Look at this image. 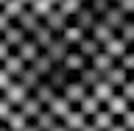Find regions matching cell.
I'll list each match as a JSON object with an SVG mask.
<instances>
[{"mask_svg": "<svg viewBox=\"0 0 134 131\" xmlns=\"http://www.w3.org/2000/svg\"><path fill=\"white\" fill-rule=\"evenodd\" d=\"M28 67H31L34 73L39 75L42 81H45V78H48V75H50V70H53V61H50V59L45 56V53H39V56L34 59V61H31V64H28Z\"/></svg>", "mask_w": 134, "mask_h": 131, "instance_id": "19", "label": "cell"}, {"mask_svg": "<svg viewBox=\"0 0 134 131\" xmlns=\"http://www.w3.org/2000/svg\"><path fill=\"white\" fill-rule=\"evenodd\" d=\"M11 112H14V109H11V103H8V100H3V98H0V126L6 123L8 117H11Z\"/></svg>", "mask_w": 134, "mask_h": 131, "instance_id": "40", "label": "cell"}, {"mask_svg": "<svg viewBox=\"0 0 134 131\" xmlns=\"http://www.w3.org/2000/svg\"><path fill=\"white\" fill-rule=\"evenodd\" d=\"M90 95H92L95 100H98V103H106V100L112 98V95H115V89H112V87H109V84L103 81V78H100V81H98V84H95V87L90 89Z\"/></svg>", "mask_w": 134, "mask_h": 131, "instance_id": "28", "label": "cell"}, {"mask_svg": "<svg viewBox=\"0 0 134 131\" xmlns=\"http://www.w3.org/2000/svg\"><path fill=\"white\" fill-rule=\"evenodd\" d=\"M28 95H31V92H28L25 87H20V84L14 81V84H11V87H8L6 92H3V95H0V98H3V100H8V103H11V109H20V106H23V100L28 98Z\"/></svg>", "mask_w": 134, "mask_h": 131, "instance_id": "3", "label": "cell"}, {"mask_svg": "<svg viewBox=\"0 0 134 131\" xmlns=\"http://www.w3.org/2000/svg\"><path fill=\"white\" fill-rule=\"evenodd\" d=\"M117 8H120L126 17H131V14H134V0H120V3H117Z\"/></svg>", "mask_w": 134, "mask_h": 131, "instance_id": "41", "label": "cell"}, {"mask_svg": "<svg viewBox=\"0 0 134 131\" xmlns=\"http://www.w3.org/2000/svg\"><path fill=\"white\" fill-rule=\"evenodd\" d=\"M39 53H42V50H39V48H36V45H34V42H31V39H25V42H23V45H20V48H17V50H14V56H17V59H20V61H23V64H25V67L31 64L34 59L39 56Z\"/></svg>", "mask_w": 134, "mask_h": 131, "instance_id": "13", "label": "cell"}, {"mask_svg": "<svg viewBox=\"0 0 134 131\" xmlns=\"http://www.w3.org/2000/svg\"><path fill=\"white\" fill-rule=\"evenodd\" d=\"M117 36H120V39L129 45V48L134 45V22H131V20H126V25L120 28V31H117Z\"/></svg>", "mask_w": 134, "mask_h": 131, "instance_id": "36", "label": "cell"}, {"mask_svg": "<svg viewBox=\"0 0 134 131\" xmlns=\"http://www.w3.org/2000/svg\"><path fill=\"white\" fill-rule=\"evenodd\" d=\"M100 50H103V53H106L109 59H115V64H117V59H123V56H126V53H129L131 48H129V45H126V42L120 39V36H115V39H109V42H106V45H103Z\"/></svg>", "mask_w": 134, "mask_h": 131, "instance_id": "11", "label": "cell"}, {"mask_svg": "<svg viewBox=\"0 0 134 131\" xmlns=\"http://www.w3.org/2000/svg\"><path fill=\"white\" fill-rule=\"evenodd\" d=\"M20 3H23V6H31V3H34V0H20Z\"/></svg>", "mask_w": 134, "mask_h": 131, "instance_id": "49", "label": "cell"}, {"mask_svg": "<svg viewBox=\"0 0 134 131\" xmlns=\"http://www.w3.org/2000/svg\"><path fill=\"white\" fill-rule=\"evenodd\" d=\"M0 39H3V42H6V45H8V50H17V48H20V45H23L25 39H28V36H25V33L20 31V28H17L14 22H11V25H8V28H6V31L0 33Z\"/></svg>", "mask_w": 134, "mask_h": 131, "instance_id": "12", "label": "cell"}, {"mask_svg": "<svg viewBox=\"0 0 134 131\" xmlns=\"http://www.w3.org/2000/svg\"><path fill=\"white\" fill-rule=\"evenodd\" d=\"M109 131H126V128H123V126H120V123H115V126H112V128H109Z\"/></svg>", "mask_w": 134, "mask_h": 131, "instance_id": "45", "label": "cell"}, {"mask_svg": "<svg viewBox=\"0 0 134 131\" xmlns=\"http://www.w3.org/2000/svg\"><path fill=\"white\" fill-rule=\"evenodd\" d=\"M28 39H31V42H34V45H36L39 50H45V48L50 45V42L56 39V33H53V31H48L45 25H39V28H36V31H34L31 36H28Z\"/></svg>", "mask_w": 134, "mask_h": 131, "instance_id": "16", "label": "cell"}, {"mask_svg": "<svg viewBox=\"0 0 134 131\" xmlns=\"http://www.w3.org/2000/svg\"><path fill=\"white\" fill-rule=\"evenodd\" d=\"M62 67H64L67 73H70V75L75 78V75L81 73V70H87V67H90V61H87L84 56H78L75 50H70V53L64 56V61H62Z\"/></svg>", "mask_w": 134, "mask_h": 131, "instance_id": "4", "label": "cell"}, {"mask_svg": "<svg viewBox=\"0 0 134 131\" xmlns=\"http://www.w3.org/2000/svg\"><path fill=\"white\" fill-rule=\"evenodd\" d=\"M103 109H106V112H109L112 117H115V120H120V117H123V115H126V112H129L131 106H129V103L123 100V95H120V92H115V95H112V98H109L106 103H103Z\"/></svg>", "mask_w": 134, "mask_h": 131, "instance_id": "9", "label": "cell"}, {"mask_svg": "<svg viewBox=\"0 0 134 131\" xmlns=\"http://www.w3.org/2000/svg\"><path fill=\"white\" fill-rule=\"evenodd\" d=\"M129 20H131V22H134V14H131V17H129Z\"/></svg>", "mask_w": 134, "mask_h": 131, "instance_id": "54", "label": "cell"}, {"mask_svg": "<svg viewBox=\"0 0 134 131\" xmlns=\"http://www.w3.org/2000/svg\"><path fill=\"white\" fill-rule=\"evenodd\" d=\"M8 25H11V20H8V17H6V14H3V11H0V33L6 31Z\"/></svg>", "mask_w": 134, "mask_h": 131, "instance_id": "44", "label": "cell"}, {"mask_svg": "<svg viewBox=\"0 0 134 131\" xmlns=\"http://www.w3.org/2000/svg\"><path fill=\"white\" fill-rule=\"evenodd\" d=\"M126 20H129V17H126L123 14V11H120V8H117V6H112V8H109V11H106V14H103V17H100V22H103V25H106V28H112V31H120V28H123V25H126Z\"/></svg>", "mask_w": 134, "mask_h": 131, "instance_id": "10", "label": "cell"}, {"mask_svg": "<svg viewBox=\"0 0 134 131\" xmlns=\"http://www.w3.org/2000/svg\"><path fill=\"white\" fill-rule=\"evenodd\" d=\"M14 25H17V28H20V31L25 33V36H31V33L36 31V28H39V25H42V20H39V17H36V14H31V11H28V8H25L23 14L17 17V22H14Z\"/></svg>", "mask_w": 134, "mask_h": 131, "instance_id": "7", "label": "cell"}, {"mask_svg": "<svg viewBox=\"0 0 134 131\" xmlns=\"http://www.w3.org/2000/svg\"><path fill=\"white\" fill-rule=\"evenodd\" d=\"M117 123L123 126L126 131H134V109H129V112H126V115L120 117V120H117Z\"/></svg>", "mask_w": 134, "mask_h": 131, "instance_id": "39", "label": "cell"}, {"mask_svg": "<svg viewBox=\"0 0 134 131\" xmlns=\"http://www.w3.org/2000/svg\"><path fill=\"white\" fill-rule=\"evenodd\" d=\"M67 22H70V20H64V17L59 14L56 8H53V11H50V14L45 17V20H42V25H45L48 31H53V33H56V36H59V33H62V31H64V28H67Z\"/></svg>", "mask_w": 134, "mask_h": 131, "instance_id": "15", "label": "cell"}, {"mask_svg": "<svg viewBox=\"0 0 134 131\" xmlns=\"http://www.w3.org/2000/svg\"><path fill=\"white\" fill-rule=\"evenodd\" d=\"M45 112H50V115H53V120H59V123H62V120H64L70 112H73V106H70V103H67L62 95H56V98L50 100L48 106H45Z\"/></svg>", "mask_w": 134, "mask_h": 131, "instance_id": "6", "label": "cell"}, {"mask_svg": "<svg viewBox=\"0 0 134 131\" xmlns=\"http://www.w3.org/2000/svg\"><path fill=\"white\" fill-rule=\"evenodd\" d=\"M87 95H90V92L84 89V87H81V84H78V81H75V78H73V81H70V84H67L64 89H62V98H64V100H67V103H70V106H73V109L78 106V103H81V100L87 98Z\"/></svg>", "mask_w": 134, "mask_h": 131, "instance_id": "2", "label": "cell"}, {"mask_svg": "<svg viewBox=\"0 0 134 131\" xmlns=\"http://www.w3.org/2000/svg\"><path fill=\"white\" fill-rule=\"evenodd\" d=\"M109 3H112V6H117V3H120V0H109Z\"/></svg>", "mask_w": 134, "mask_h": 131, "instance_id": "51", "label": "cell"}, {"mask_svg": "<svg viewBox=\"0 0 134 131\" xmlns=\"http://www.w3.org/2000/svg\"><path fill=\"white\" fill-rule=\"evenodd\" d=\"M90 123L95 126V128H98V131H109V128H112V126L117 123V120H115V117H112V115H109L106 109H100V112H98V115H95V117H90Z\"/></svg>", "mask_w": 134, "mask_h": 131, "instance_id": "29", "label": "cell"}, {"mask_svg": "<svg viewBox=\"0 0 134 131\" xmlns=\"http://www.w3.org/2000/svg\"><path fill=\"white\" fill-rule=\"evenodd\" d=\"M3 126H6L8 131H25L31 123H28V120H25V117H23V115H20V112L14 109V112H11V117H8V120H6Z\"/></svg>", "mask_w": 134, "mask_h": 131, "instance_id": "32", "label": "cell"}, {"mask_svg": "<svg viewBox=\"0 0 134 131\" xmlns=\"http://www.w3.org/2000/svg\"><path fill=\"white\" fill-rule=\"evenodd\" d=\"M87 123H90V120H87V117H84L78 109H73V112H70V115L62 120V126H64L67 131H84V126H87Z\"/></svg>", "mask_w": 134, "mask_h": 131, "instance_id": "20", "label": "cell"}, {"mask_svg": "<svg viewBox=\"0 0 134 131\" xmlns=\"http://www.w3.org/2000/svg\"><path fill=\"white\" fill-rule=\"evenodd\" d=\"M25 8H28V6H23V3H20V0H6V3H3V6H0V11H3V14H6L8 20H11V22H17V17L23 14Z\"/></svg>", "mask_w": 134, "mask_h": 131, "instance_id": "30", "label": "cell"}, {"mask_svg": "<svg viewBox=\"0 0 134 131\" xmlns=\"http://www.w3.org/2000/svg\"><path fill=\"white\" fill-rule=\"evenodd\" d=\"M31 95H34V100H36V103H39L42 109H45V106H48V103H50V100L56 98V92L50 89V87H48V84H45V81H42L39 87H36V89L31 92Z\"/></svg>", "mask_w": 134, "mask_h": 131, "instance_id": "27", "label": "cell"}, {"mask_svg": "<svg viewBox=\"0 0 134 131\" xmlns=\"http://www.w3.org/2000/svg\"><path fill=\"white\" fill-rule=\"evenodd\" d=\"M81 3H84V6H87V3H90V0H81Z\"/></svg>", "mask_w": 134, "mask_h": 131, "instance_id": "53", "label": "cell"}, {"mask_svg": "<svg viewBox=\"0 0 134 131\" xmlns=\"http://www.w3.org/2000/svg\"><path fill=\"white\" fill-rule=\"evenodd\" d=\"M17 84H20V87H25V89H28V92H34V89H36V87H39V84H42V78H39V75H36V73H34L31 67H25L23 73L17 75Z\"/></svg>", "mask_w": 134, "mask_h": 131, "instance_id": "21", "label": "cell"}, {"mask_svg": "<svg viewBox=\"0 0 134 131\" xmlns=\"http://www.w3.org/2000/svg\"><path fill=\"white\" fill-rule=\"evenodd\" d=\"M42 53H45V56H48L50 61H53V64H62V61H64V56H67V53H70V48H67L64 42H62V39H59V36H56V39L50 42L48 48L42 50Z\"/></svg>", "mask_w": 134, "mask_h": 131, "instance_id": "5", "label": "cell"}, {"mask_svg": "<svg viewBox=\"0 0 134 131\" xmlns=\"http://www.w3.org/2000/svg\"><path fill=\"white\" fill-rule=\"evenodd\" d=\"M81 8H84V3H81V0H62V3L56 6V11L64 17V20H73V17L78 14Z\"/></svg>", "mask_w": 134, "mask_h": 131, "instance_id": "24", "label": "cell"}, {"mask_svg": "<svg viewBox=\"0 0 134 131\" xmlns=\"http://www.w3.org/2000/svg\"><path fill=\"white\" fill-rule=\"evenodd\" d=\"M75 81H78V84H81V87H84V89L90 92L92 87H95V84L100 81V75L95 73V70H92V67H87V70H81V73L75 75Z\"/></svg>", "mask_w": 134, "mask_h": 131, "instance_id": "31", "label": "cell"}, {"mask_svg": "<svg viewBox=\"0 0 134 131\" xmlns=\"http://www.w3.org/2000/svg\"><path fill=\"white\" fill-rule=\"evenodd\" d=\"M0 131H8V128H6V126H0Z\"/></svg>", "mask_w": 134, "mask_h": 131, "instance_id": "52", "label": "cell"}, {"mask_svg": "<svg viewBox=\"0 0 134 131\" xmlns=\"http://www.w3.org/2000/svg\"><path fill=\"white\" fill-rule=\"evenodd\" d=\"M117 67H120L123 73H129V75H131V73H134V50H129L123 59H117Z\"/></svg>", "mask_w": 134, "mask_h": 131, "instance_id": "37", "label": "cell"}, {"mask_svg": "<svg viewBox=\"0 0 134 131\" xmlns=\"http://www.w3.org/2000/svg\"><path fill=\"white\" fill-rule=\"evenodd\" d=\"M90 67H92V70H95V73L100 75V78H103V73H109V70L115 67V59H109L106 53L100 50L98 56H92V59H90Z\"/></svg>", "mask_w": 134, "mask_h": 131, "instance_id": "17", "label": "cell"}, {"mask_svg": "<svg viewBox=\"0 0 134 131\" xmlns=\"http://www.w3.org/2000/svg\"><path fill=\"white\" fill-rule=\"evenodd\" d=\"M11 53H14V50H8V45H6L3 39H0V64H3V61H6V59L11 56Z\"/></svg>", "mask_w": 134, "mask_h": 131, "instance_id": "43", "label": "cell"}, {"mask_svg": "<svg viewBox=\"0 0 134 131\" xmlns=\"http://www.w3.org/2000/svg\"><path fill=\"white\" fill-rule=\"evenodd\" d=\"M11 84H14V81H11V78H8V75L3 73V70H0V95H3V92H6L8 87H11Z\"/></svg>", "mask_w": 134, "mask_h": 131, "instance_id": "42", "label": "cell"}, {"mask_svg": "<svg viewBox=\"0 0 134 131\" xmlns=\"http://www.w3.org/2000/svg\"><path fill=\"white\" fill-rule=\"evenodd\" d=\"M17 112H20V115H23L25 120H28V123H34V120H36V115L42 112V106L36 103V100H34V95H28V98L23 100V106L17 109Z\"/></svg>", "mask_w": 134, "mask_h": 131, "instance_id": "23", "label": "cell"}, {"mask_svg": "<svg viewBox=\"0 0 134 131\" xmlns=\"http://www.w3.org/2000/svg\"><path fill=\"white\" fill-rule=\"evenodd\" d=\"M87 6H90V8H92V14H95V17L100 20V17H103V14L109 11V8H112V3H109V0H90Z\"/></svg>", "mask_w": 134, "mask_h": 131, "instance_id": "35", "label": "cell"}, {"mask_svg": "<svg viewBox=\"0 0 134 131\" xmlns=\"http://www.w3.org/2000/svg\"><path fill=\"white\" fill-rule=\"evenodd\" d=\"M75 53H78V56H84L87 61H90L92 56H98V53H100V45H98L95 39H90V36H84V42L75 48Z\"/></svg>", "mask_w": 134, "mask_h": 131, "instance_id": "26", "label": "cell"}, {"mask_svg": "<svg viewBox=\"0 0 134 131\" xmlns=\"http://www.w3.org/2000/svg\"><path fill=\"white\" fill-rule=\"evenodd\" d=\"M131 50H134V45H131Z\"/></svg>", "mask_w": 134, "mask_h": 131, "instance_id": "57", "label": "cell"}, {"mask_svg": "<svg viewBox=\"0 0 134 131\" xmlns=\"http://www.w3.org/2000/svg\"><path fill=\"white\" fill-rule=\"evenodd\" d=\"M50 131H67V128H64V126H62V123H56V126H53V128H50Z\"/></svg>", "mask_w": 134, "mask_h": 131, "instance_id": "46", "label": "cell"}, {"mask_svg": "<svg viewBox=\"0 0 134 131\" xmlns=\"http://www.w3.org/2000/svg\"><path fill=\"white\" fill-rule=\"evenodd\" d=\"M25 131H39V128H36V126H28V128H25Z\"/></svg>", "mask_w": 134, "mask_h": 131, "instance_id": "50", "label": "cell"}, {"mask_svg": "<svg viewBox=\"0 0 134 131\" xmlns=\"http://www.w3.org/2000/svg\"><path fill=\"white\" fill-rule=\"evenodd\" d=\"M75 109H78V112H81V115L87 117V120H90V117H95V115L100 112V109H103V103H98V100L92 98V95H87V98H84V100H81V103H78Z\"/></svg>", "mask_w": 134, "mask_h": 131, "instance_id": "25", "label": "cell"}, {"mask_svg": "<svg viewBox=\"0 0 134 131\" xmlns=\"http://www.w3.org/2000/svg\"><path fill=\"white\" fill-rule=\"evenodd\" d=\"M28 11H31V14H36L39 20H45V17H48L50 11H53V6H50L48 0H34L31 6H28Z\"/></svg>", "mask_w": 134, "mask_h": 131, "instance_id": "34", "label": "cell"}, {"mask_svg": "<svg viewBox=\"0 0 134 131\" xmlns=\"http://www.w3.org/2000/svg\"><path fill=\"white\" fill-rule=\"evenodd\" d=\"M129 78H131V81H134V73H131V75H129Z\"/></svg>", "mask_w": 134, "mask_h": 131, "instance_id": "55", "label": "cell"}, {"mask_svg": "<svg viewBox=\"0 0 134 131\" xmlns=\"http://www.w3.org/2000/svg\"><path fill=\"white\" fill-rule=\"evenodd\" d=\"M56 123H59V120H53V115H50V112H45V109H42V112H39V115H36V120H34L31 126H36V128H39V131H50V128H53V126H56Z\"/></svg>", "mask_w": 134, "mask_h": 131, "instance_id": "33", "label": "cell"}, {"mask_svg": "<svg viewBox=\"0 0 134 131\" xmlns=\"http://www.w3.org/2000/svg\"><path fill=\"white\" fill-rule=\"evenodd\" d=\"M70 22H73L75 28H81L84 33H90V31H92V25L98 22V17L92 14V8H90V6H84L81 11H78V14H75L73 20H70Z\"/></svg>", "mask_w": 134, "mask_h": 131, "instance_id": "8", "label": "cell"}, {"mask_svg": "<svg viewBox=\"0 0 134 131\" xmlns=\"http://www.w3.org/2000/svg\"><path fill=\"white\" fill-rule=\"evenodd\" d=\"M3 3H6V0H0V6H3Z\"/></svg>", "mask_w": 134, "mask_h": 131, "instance_id": "56", "label": "cell"}, {"mask_svg": "<svg viewBox=\"0 0 134 131\" xmlns=\"http://www.w3.org/2000/svg\"><path fill=\"white\" fill-rule=\"evenodd\" d=\"M48 3H50V6H53V8H56V6H59V3H62V0H48Z\"/></svg>", "mask_w": 134, "mask_h": 131, "instance_id": "48", "label": "cell"}, {"mask_svg": "<svg viewBox=\"0 0 134 131\" xmlns=\"http://www.w3.org/2000/svg\"><path fill=\"white\" fill-rule=\"evenodd\" d=\"M131 109H134V106H131Z\"/></svg>", "mask_w": 134, "mask_h": 131, "instance_id": "58", "label": "cell"}, {"mask_svg": "<svg viewBox=\"0 0 134 131\" xmlns=\"http://www.w3.org/2000/svg\"><path fill=\"white\" fill-rule=\"evenodd\" d=\"M117 92L123 95V100L129 103V106H134V81H131V78H129V81H126V84H123V87H120Z\"/></svg>", "mask_w": 134, "mask_h": 131, "instance_id": "38", "label": "cell"}, {"mask_svg": "<svg viewBox=\"0 0 134 131\" xmlns=\"http://www.w3.org/2000/svg\"><path fill=\"white\" fill-rule=\"evenodd\" d=\"M103 81H106L109 87H112V89L117 92V89H120V87H123L126 81H129V73H123V70H120V67L115 64L112 70H109V73H103Z\"/></svg>", "mask_w": 134, "mask_h": 131, "instance_id": "18", "label": "cell"}, {"mask_svg": "<svg viewBox=\"0 0 134 131\" xmlns=\"http://www.w3.org/2000/svg\"><path fill=\"white\" fill-rule=\"evenodd\" d=\"M87 36H90V39H95V42H98V45H100V48H103V45H106L109 39H115L117 33L112 31V28H106V25H103V22H100V20H98V22L92 25V31L87 33Z\"/></svg>", "mask_w": 134, "mask_h": 131, "instance_id": "14", "label": "cell"}, {"mask_svg": "<svg viewBox=\"0 0 134 131\" xmlns=\"http://www.w3.org/2000/svg\"><path fill=\"white\" fill-rule=\"evenodd\" d=\"M70 81H73V75L67 73V70H64L62 64H53V70H50V75L45 78V84H48V87H50L53 92H56V95H62V89H64V87H67Z\"/></svg>", "mask_w": 134, "mask_h": 131, "instance_id": "1", "label": "cell"}, {"mask_svg": "<svg viewBox=\"0 0 134 131\" xmlns=\"http://www.w3.org/2000/svg\"><path fill=\"white\" fill-rule=\"evenodd\" d=\"M0 70H3V73H6L8 78H11V81H17V75H20V73L25 70V64H23V61H20V59L14 56V53H11V56H8L6 61L0 64Z\"/></svg>", "mask_w": 134, "mask_h": 131, "instance_id": "22", "label": "cell"}, {"mask_svg": "<svg viewBox=\"0 0 134 131\" xmlns=\"http://www.w3.org/2000/svg\"><path fill=\"white\" fill-rule=\"evenodd\" d=\"M84 131H98V128H95L92 123H87V126H84Z\"/></svg>", "mask_w": 134, "mask_h": 131, "instance_id": "47", "label": "cell"}]
</instances>
